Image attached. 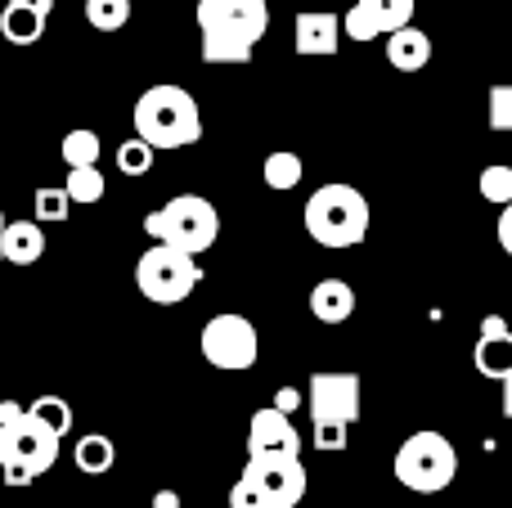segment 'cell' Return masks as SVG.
Masks as SVG:
<instances>
[{
  "instance_id": "24",
  "label": "cell",
  "mask_w": 512,
  "mask_h": 508,
  "mask_svg": "<svg viewBox=\"0 0 512 508\" xmlns=\"http://www.w3.org/2000/svg\"><path fill=\"white\" fill-rule=\"evenodd\" d=\"M86 23L95 32H122L131 23V0H86Z\"/></svg>"
},
{
  "instance_id": "14",
  "label": "cell",
  "mask_w": 512,
  "mask_h": 508,
  "mask_svg": "<svg viewBox=\"0 0 512 508\" xmlns=\"http://www.w3.org/2000/svg\"><path fill=\"white\" fill-rule=\"evenodd\" d=\"M337 45H342V18L328 14V9H306V14H297V23H292V50L306 54V59H319V54H328L333 59Z\"/></svg>"
},
{
  "instance_id": "7",
  "label": "cell",
  "mask_w": 512,
  "mask_h": 508,
  "mask_svg": "<svg viewBox=\"0 0 512 508\" xmlns=\"http://www.w3.org/2000/svg\"><path fill=\"white\" fill-rule=\"evenodd\" d=\"M59 446L63 441L54 432H45L32 414H23L18 423L0 428V468H5L9 486H27L36 477H45L59 464Z\"/></svg>"
},
{
  "instance_id": "36",
  "label": "cell",
  "mask_w": 512,
  "mask_h": 508,
  "mask_svg": "<svg viewBox=\"0 0 512 508\" xmlns=\"http://www.w3.org/2000/svg\"><path fill=\"white\" fill-rule=\"evenodd\" d=\"M0 261H5V216H0Z\"/></svg>"
},
{
  "instance_id": "21",
  "label": "cell",
  "mask_w": 512,
  "mask_h": 508,
  "mask_svg": "<svg viewBox=\"0 0 512 508\" xmlns=\"http://www.w3.org/2000/svg\"><path fill=\"white\" fill-rule=\"evenodd\" d=\"M59 149H63V162H68V171H72V167H99V153H104V144H99L95 131L77 126V131L63 135Z\"/></svg>"
},
{
  "instance_id": "27",
  "label": "cell",
  "mask_w": 512,
  "mask_h": 508,
  "mask_svg": "<svg viewBox=\"0 0 512 508\" xmlns=\"http://www.w3.org/2000/svg\"><path fill=\"white\" fill-rule=\"evenodd\" d=\"M486 122H490V131H512V81H499V86H490Z\"/></svg>"
},
{
  "instance_id": "19",
  "label": "cell",
  "mask_w": 512,
  "mask_h": 508,
  "mask_svg": "<svg viewBox=\"0 0 512 508\" xmlns=\"http://www.w3.org/2000/svg\"><path fill=\"white\" fill-rule=\"evenodd\" d=\"M72 464H77L86 477H99L117 464V446L104 437V432H86V437L77 441V450H72Z\"/></svg>"
},
{
  "instance_id": "15",
  "label": "cell",
  "mask_w": 512,
  "mask_h": 508,
  "mask_svg": "<svg viewBox=\"0 0 512 508\" xmlns=\"http://www.w3.org/2000/svg\"><path fill=\"white\" fill-rule=\"evenodd\" d=\"M351 311H355V288L346 279H319L310 288V315L319 324H342L351 320Z\"/></svg>"
},
{
  "instance_id": "3",
  "label": "cell",
  "mask_w": 512,
  "mask_h": 508,
  "mask_svg": "<svg viewBox=\"0 0 512 508\" xmlns=\"http://www.w3.org/2000/svg\"><path fill=\"white\" fill-rule=\"evenodd\" d=\"M301 221H306V234L319 248H355V243H364V234H369L373 212L360 189L333 180V185H319L315 194L306 198Z\"/></svg>"
},
{
  "instance_id": "18",
  "label": "cell",
  "mask_w": 512,
  "mask_h": 508,
  "mask_svg": "<svg viewBox=\"0 0 512 508\" xmlns=\"http://www.w3.org/2000/svg\"><path fill=\"white\" fill-rule=\"evenodd\" d=\"M45 23H50V18L36 14V9H23V5L0 9V36H5L9 45H36L45 36Z\"/></svg>"
},
{
  "instance_id": "13",
  "label": "cell",
  "mask_w": 512,
  "mask_h": 508,
  "mask_svg": "<svg viewBox=\"0 0 512 508\" xmlns=\"http://www.w3.org/2000/svg\"><path fill=\"white\" fill-rule=\"evenodd\" d=\"M472 365H477V374L490 378V383H504L512 374V329L499 315L481 320V338H477V347H472Z\"/></svg>"
},
{
  "instance_id": "12",
  "label": "cell",
  "mask_w": 512,
  "mask_h": 508,
  "mask_svg": "<svg viewBox=\"0 0 512 508\" xmlns=\"http://www.w3.org/2000/svg\"><path fill=\"white\" fill-rule=\"evenodd\" d=\"M248 459H301V432L274 405L252 414L248 423Z\"/></svg>"
},
{
  "instance_id": "5",
  "label": "cell",
  "mask_w": 512,
  "mask_h": 508,
  "mask_svg": "<svg viewBox=\"0 0 512 508\" xmlns=\"http://www.w3.org/2000/svg\"><path fill=\"white\" fill-rule=\"evenodd\" d=\"M360 374H315L310 378V419H315V450H346V432L360 419Z\"/></svg>"
},
{
  "instance_id": "4",
  "label": "cell",
  "mask_w": 512,
  "mask_h": 508,
  "mask_svg": "<svg viewBox=\"0 0 512 508\" xmlns=\"http://www.w3.org/2000/svg\"><path fill=\"white\" fill-rule=\"evenodd\" d=\"M144 234H149L153 243H167V248H180V252H189V257H198V252H207L216 243L221 216H216V207L207 203L203 194H176V198H167L158 212L144 216Z\"/></svg>"
},
{
  "instance_id": "10",
  "label": "cell",
  "mask_w": 512,
  "mask_h": 508,
  "mask_svg": "<svg viewBox=\"0 0 512 508\" xmlns=\"http://www.w3.org/2000/svg\"><path fill=\"white\" fill-rule=\"evenodd\" d=\"M243 477L261 491L265 508H297L306 500V464L301 459H248Z\"/></svg>"
},
{
  "instance_id": "23",
  "label": "cell",
  "mask_w": 512,
  "mask_h": 508,
  "mask_svg": "<svg viewBox=\"0 0 512 508\" xmlns=\"http://www.w3.org/2000/svg\"><path fill=\"white\" fill-rule=\"evenodd\" d=\"M68 198L77 207H90V203H99V198H104V189H108V180H104V171L99 167H72L68 171Z\"/></svg>"
},
{
  "instance_id": "16",
  "label": "cell",
  "mask_w": 512,
  "mask_h": 508,
  "mask_svg": "<svg viewBox=\"0 0 512 508\" xmlns=\"http://www.w3.org/2000/svg\"><path fill=\"white\" fill-rule=\"evenodd\" d=\"M427 59H432V36L423 32V27H400V32L387 36V63L400 72H418L427 68Z\"/></svg>"
},
{
  "instance_id": "2",
  "label": "cell",
  "mask_w": 512,
  "mask_h": 508,
  "mask_svg": "<svg viewBox=\"0 0 512 508\" xmlns=\"http://www.w3.org/2000/svg\"><path fill=\"white\" fill-rule=\"evenodd\" d=\"M135 135L149 144L153 153L158 149H189V144L203 140V113H198V99L189 95L185 86H149L140 99H135Z\"/></svg>"
},
{
  "instance_id": "11",
  "label": "cell",
  "mask_w": 512,
  "mask_h": 508,
  "mask_svg": "<svg viewBox=\"0 0 512 508\" xmlns=\"http://www.w3.org/2000/svg\"><path fill=\"white\" fill-rule=\"evenodd\" d=\"M418 0H355L342 14V36L351 41H378V36H391L400 27L414 23Z\"/></svg>"
},
{
  "instance_id": "8",
  "label": "cell",
  "mask_w": 512,
  "mask_h": 508,
  "mask_svg": "<svg viewBox=\"0 0 512 508\" xmlns=\"http://www.w3.org/2000/svg\"><path fill=\"white\" fill-rule=\"evenodd\" d=\"M198 284H203L198 257H189V252H180V248H167V243H153V248L135 261V288H140L153 306L185 302Z\"/></svg>"
},
{
  "instance_id": "6",
  "label": "cell",
  "mask_w": 512,
  "mask_h": 508,
  "mask_svg": "<svg viewBox=\"0 0 512 508\" xmlns=\"http://www.w3.org/2000/svg\"><path fill=\"white\" fill-rule=\"evenodd\" d=\"M459 477V450L450 446V437L441 432H414L405 437V446L396 450V482L405 491L436 495Z\"/></svg>"
},
{
  "instance_id": "1",
  "label": "cell",
  "mask_w": 512,
  "mask_h": 508,
  "mask_svg": "<svg viewBox=\"0 0 512 508\" xmlns=\"http://www.w3.org/2000/svg\"><path fill=\"white\" fill-rule=\"evenodd\" d=\"M194 18L207 63H248L270 32V0H198Z\"/></svg>"
},
{
  "instance_id": "32",
  "label": "cell",
  "mask_w": 512,
  "mask_h": 508,
  "mask_svg": "<svg viewBox=\"0 0 512 508\" xmlns=\"http://www.w3.org/2000/svg\"><path fill=\"white\" fill-rule=\"evenodd\" d=\"M27 414V405H18V401H0V428H5V423H18Z\"/></svg>"
},
{
  "instance_id": "31",
  "label": "cell",
  "mask_w": 512,
  "mask_h": 508,
  "mask_svg": "<svg viewBox=\"0 0 512 508\" xmlns=\"http://www.w3.org/2000/svg\"><path fill=\"white\" fill-rule=\"evenodd\" d=\"M495 234H499V248H504L508 257H512V203L504 207V212H499V225H495Z\"/></svg>"
},
{
  "instance_id": "30",
  "label": "cell",
  "mask_w": 512,
  "mask_h": 508,
  "mask_svg": "<svg viewBox=\"0 0 512 508\" xmlns=\"http://www.w3.org/2000/svg\"><path fill=\"white\" fill-rule=\"evenodd\" d=\"M297 405H301L297 387H279V392H274V410H279V414H288V419H292V410H297Z\"/></svg>"
},
{
  "instance_id": "33",
  "label": "cell",
  "mask_w": 512,
  "mask_h": 508,
  "mask_svg": "<svg viewBox=\"0 0 512 508\" xmlns=\"http://www.w3.org/2000/svg\"><path fill=\"white\" fill-rule=\"evenodd\" d=\"M9 5H23V9H36V14H45V18H50L54 0H9Z\"/></svg>"
},
{
  "instance_id": "34",
  "label": "cell",
  "mask_w": 512,
  "mask_h": 508,
  "mask_svg": "<svg viewBox=\"0 0 512 508\" xmlns=\"http://www.w3.org/2000/svg\"><path fill=\"white\" fill-rule=\"evenodd\" d=\"M153 508H180L176 491H158V500H153Z\"/></svg>"
},
{
  "instance_id": "26",
  "label": "cell",
  "mask_w": 512,
  "mask_h": 508,
  "mask_svg": "<svg viewBox=\"0 0 512 508\" xmlns=\"http://www.w3.org/2000/svg\"><path fill=\"white\" fill-rule=\"evenodd\" d=\"M481 198L486 203H495L499 212L512 203V167H504V162H495V167L481 171Z\"/></svg>"
},
{
  "instance_id": "20",
  "label": "cell",
  "mask_w": 512,
  "mask_h": 508,
  "mask_svg": "<svg viewBox=\"0 0 512 508\" xmlns=\"http://www.w3.org/2000/svg\"><path fill=\"white\" fill-rule=\"evenodd\" d=\"M301 171H306V167H301L297 153H292V149H274L270 158H265L261 176H265V185L283 194V189H297L301 185Z\"/></svg>"
},
{
  "instance_id": "35",
  "label": "cell",
  "mask_w": 512,
  "mask_h": 508,
  "mask_svg": "<svg viewBox=\"0 0 512 508\" xmlns=\"http://www.w3.org/2000/svg\"><path fill=\"white\" fill-rule=\"evenodd\" d=\"M504 414H508V423H512V374L504 378Z\"/></svg>"
},
{
  "instance_id": "17",
  "label": "cell",
  "mask_w": 512,
  "mask_h": 508,
  "mask_svg": "<svg viewBox=\"0 0 512 508\" xmlns=\"http://www.w3.org/2000/svg\"><path fill=\"white\" fill-rule=\"evenodd\" d=\"M45 257V230L41 221H14L5 225V261L9 266H36Z\"/></svg>"
},
{
  "instance_id": "29",
  "label": "cell",
  "mask_w": 512,
  "mask_h": 508,
  "mask_svg": "<svg viewBox=\"0 0 512 508\" xmlns=\"http://www.w3.org/2000/svg\"><path fill=\"white\" fill-rule=\"evenodd\" d=\"M230 508H265V500H261V491H256L248 477H239V482L230 486Z\"/></svg>"
},
{
  "instance_id": "28",
  "label": "cell",
  "mask_w": 512,
  "mask_h": 508,
  "mask_svg": "<svg viewBox=\"0 0 512 508\" xmlns=\"http://www.w3.org/2000/svg\"><path fill=\"white\" fill-rule=\"evenodd\" d=\"M32 207H36V216L41 221H68V212H72V198H68V189H36V198H32Z\"/></svg>"
},
{
  "instance_id": "9",
  "label": "cell",
  "mask_w": 512,
  "mask_h": 508,
  "mask_svg": "<svg viewBox=\"0 0 512 508\" xmlns=\"http://www.w3.org/2000/svg\"><path fill=\"white\" fill-rule=\"evenodd\" d=\"M203 360L212 369H225V374H243V369L256 365V351H261V338H256V324L248 315H234V311H221L203 324Z\"/></svg>"
},
{
  "instance_id": "22",
  "label": "cell",
  "mask_w": 512,
  "mask_h": 508,
  "mask_svg": "<svg viewBox=\"0 0 512 508\" xmlns=\"http://www.w3.org/2000/svg\"><path fill=\"white\" fill-rule=\"evenodd\" d=\"M27 414H32L45 432H54L59 441L72 432V410H68V401H63V396H36V401L27 405Z\"/></svg>"
},
{
  "instance_id": "25",
  "label": "cell",
  "mask_w": 512,
  "mask_h": 508,
  "mask_svg": "<svg viewBox=\"0 0 512 508\" xmlns=\"http://www.w3.org/2000/svg\"><path fill=\"white\" fill-rule=\"evenodd\" d=\"M153 158H158V153H153L140 135H131L126 144H117V171H122V176H149Z\"/></svg>"
}]
</instances>
